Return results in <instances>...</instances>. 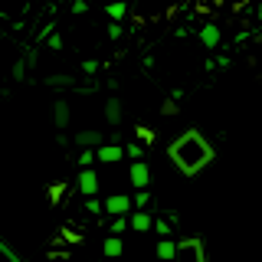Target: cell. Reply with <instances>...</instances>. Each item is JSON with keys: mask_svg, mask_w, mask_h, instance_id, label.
<instances>
[{"mask_svg": "<svg viewBox=\"0 0 262 262\" xmlns=\"http://www.w3.org/2000/svg\"><path fill=\"white\" fill-rule=\"evenodd\" d=\"M53 125L59 131L69 125V102H62V98H56V105H53Z\"/></svg>", "mask_w": 262, "mask_h": 262, "instance_id": "obj_12", "label": "cell"}, {"mask_svg": "<svg viewBox=\"0 0 262 262\" xmlns=\"http://www.w3.org/2000/svg\"><path fill=\"white\" fill-rule=\"evenodd\" d=\"M72 13H85V0H76V4H72Z\"/></svg>", "mask_w": 262, "mask_h": 262, "instance_id": "obj_33", "label": "cell"}, {"mask_svg": "<svg viewBox=\"0 0 262 262\" xmlns=\"http://www.w3.org/2000/svg\"><path fill=\"white\" fill-rule=\"evenodd\" d=\"M128 180L135 190H147L151 187V167H147L144 161H131L128 164Z\"/></svg>", "mask_w": 262, "mask_h": 262, "instance_id": "obj_3", "label": "cell"}, {"mask_svg": "<svg viewBox=\"0 0 262 262\" xmlns=\"http://www.w3.org/2000/svg\"><path fill=\"white\" fill-rule=\"evenodd\" d=\"M112 262H118V259H112Z\"/></svg>", "mask_w": 262, "mask_h": 262, "instance_id": "obj_34", "label": "cell"}, {"mask_svg": "<svg viewBox=\"0 0 262 262\" xmlns=\"http://www.w3.org/2000/svg\"><path fill=\"white\" fill-rule=\"evenodd\" d=\"M0 262H20V256H16V249L7 239H0Z\"/></svg>", "mask_w": 262, "mask_h": 262, "instance_id": "obj_20", "label": "cell"}, {"mask_svg": "<svg viewBox=\"0 0 262 262\" xmlns=\"http://www.w3.org/2000/svg\"><path fill=\"white\" fill-rule=\"evenodd\" d=\"M121 252H125V243H121V236H108V239L102 243V256L105 259H121Z\"/></svg>", "mask_w": 262, "mask_h": 262, "instance_id": "obj_11", "label": "cell"}, {"mask_svg": "<svg viewBox=\"0 0 262 262\" xmlns=\"http://www.w3.org/2000/svg\"><path fill=\"white\" fill-rule=\"evenodd\" d=\"M154 229H158V233H161V239H164V236H170V220L158 216V220H154Z\"/></svg>", "mask_w": 262, "mask_h": 262, "instance_id": "obj_28", "label": "cell"}, {"mask_svg": "<svg viewBox=\"0 0 262 262\" xmlns=\"http://www.w3.org/2000/svg\"><path fill=\"white\" fill-rule=\"evenodd\" d=\"M128 229V216H115L112 220V236H121Z\"/></svg>", "mask_w": 262, "mask_h": 262, "instance_id": "obj_26", "label": "cell"}, {"mask_svg": "<svg viewBox=\"0 0 262 262\" xmlns=\"http://www.w3.org/2000/svg\"><path fill=\"white\" fill-rule=\"evenodd\" d=\"M200 43L207 46V49H216L220 46V27H216V23H207V27L200 30Z\"/></svg>", "mask_w": 262, "mask_h": 262, "instance_id": "obj_13", "label": "cell"}, {"mask_svg": "<svg viewBox=\"0 0 262 262\" xmlns=\"http://www.w3.org/2000/svg\"><path fill=\"white\" fill-rule=\"evenodd\" d=\"M131 203H135V210H147V203H151V193H147V190H138L135 196H131Z\"/></svg>", "mask_w": 262, "mask_h": 262, "instance_id": "obj_23", "label": "cell"}, {"mask_svg": "<svg viewBox=\"0 0 262 262\" xmlns=\"http://www.w3.org/2000/svg\"><path fill=\"white\" fill-rule=\"evenodd\" d=\"M105 118H108V125L112 128H118L121 125V102H118V98H108V102H105Z\"/></svg>", "mask_w": 262, "mask_h": 262, "instance_id": "obj_14", "label": "cell"}, {"mask_svg": "<svg viewBox=\"0 0 262 262\" xmlns=\"http://www.w3.org/2000/svg\"><path fill=\"white\" fill-rule=\"evenodd\" d=\"M154 220H158V216H151L147 210H135L128 216V226L135 229V233H151V229H154Z\"/></svg>", "mask_w": 262, "mask_h": 262, "instance_id": "obj_6", "label": "cell"}, {"mask_svg": "<svg viewBox=\"0 0 262 262\" xmlns=\"http://www.w3.org/2000/svg\"><path fill=\"white\" fill-rule=\"evenodd\" d=\"M167 158H170V164H174L184 177H196L200 170H207L213 164L216 147L207 141V135H203L200 128H187V131H180L174 141H170Z\"/></svg>", "mask_w": 262, "mask_h": 262, "instance_id": "obj_1", "label": "cell"}, {"mask_svg": "<svg viewBox=\"0 0 262 262\" xmlns=\"http://www.w3.org/2000/svg\"><path fill=\"white\" fill-rule=\"evenodd\" d=\"M154 252H158V262H174V256H177V243L170 239V236H164V239H158Z\"/></svg>", "mask_w": 262, "mask_h": 262, "instance_id": "obj_10", "label": "cell"}, {"mask_svg": "<svg viewBox=\"0 0 262 262\" xmlns=\"http://www.w3.org/2000/svg\"><path fill=\"white\" fill-rule=\"evenodd\" d=\"M105 213H112V216H131V213H135V203H131L128 193H112L108 200H105Z\"/></svg>", "mask_w": 262, "mask_h": 262, "instance_id": "obj_4", "label": "cell"}, {"mask_svg": "<svg viewBox=\"0 0 262 262\" xmlns=\"http://www.w3.org/2000/svg\"><path fill=\"white\" fill-rule=\"evenodd\" d=\"M161 115H167V118H174V115H180V105H177V98H164L161 102Z\"/></svg>", "mask_w": 262, "mask_h": 262, "instance_id": "obj_21", "label": "cell"}, {"mask_svg": "<svg viewBox=\"0 0 262 262\" xmlns=\"http://www.w3.org/2000/svg\"><path fill=\"white\" fill-rule=\"evenodd\" d=\"M82 69H85V76H95V72H98V62L95 59H82Z\"/></svg>", "mask_w": 262, "mask_h": 262, "instance_id": "obj_30", "label": "cell"}, {"mask_svg": "<svg viewBox=\"0 0 262 262\" xmlns=\"http://www.w3.org/2000/svg\"><path fill=\"white\" fill-rule=\"evenodd\" d=\"M95 158L98 161H102V164H118V161H125V147H121V144H102V147H98V151H95Z\"/></svg>", "mask_w": 262, "mask_h": 262, "instance_id": "obj_8", "label": "cell"}, {"mask_svg": "<svg viewBox=\"0 0 262 262\" xmlns=\"http://www.w3.org/2000/svg\"><path fill=\"white\" fill-rule=\"evenodd\" d=\"M174 262H207V249H203L200 236H187V239H177V256Z\"/></svg>", "mask_w": 262, "mask_h": 262, "instance_id": "obj_2", "label": "cell"}, {"mask_svg": "<svg viewBox=\"0 0 262 262\" xmlns=\"http://www.w3.org/2000/svg\"><path fill=\"white\" fill-rule=\"evenodd\" d=\"M27 66H30V56H23V59H16V62H13V69H10L13 82H23V79H27Z\"/></svg>", "mask_w": 262, "mask_h": 262, "instance_id": "obj_19", "label": "cell"}, {"mask_svg": "<svg viewBox=\"0 0 262 262\" xmlns=\"http://www.w3.org/2000/svg\"><path fill=\"white\" fill-rule=\"evenodd\" d=\"M85 210L92 213V216H98V213H105V203L98 200V196H85Z\"/></svg>", "mask_w": 262, "mask_h": 262, "instance_id": "obj_24", "label": "cell"}, {"mask_svg": "<svg viewBox=\"0 0 262 262\" xmlns=\"http://www.w3.org/2000/svg\"><path fill=\"white\" fill-rule=\"evenodd\" d=\"M27 10L30 0H0V16H7V20H20Z\"/></svg>", "mask_w": 262, "mask_h": 262, "instance_id": "obj_7", "label": "cell"}, {"mask_svg": "<svg viewBox=\"0 0 262 262\" xmlns=\"http://www.w3.org/2000/svg\"><path fill=\"white\" fill-rule=\"evenodd\" d=\"M46 85H53V89H76V79H72L69 72H59V76H46Z\"/></svg>", "mask_w": 262, "mask_h": 262, "instance_id": "obj_17", "label": "cell"}, {"mask_svg": "<svg viewBox=\"0 0 262 262\" xmlns=\"http://www.w3.org/2000/svg\"><path fill=\"white\" fill-rule=\"evenodd\" d=\"M141 154H144V147L141 144H125V158H131V161H141Z\"/></svg>", "mask_w": 262, "mask_h": 262, "instance_id": "obj_25", "label": "cell"}, {"mask_svg": "<svg viewBox=\"0 0 262 262\" xmlns=\"http://www.w3.org/2000/svg\"><path fill=\"white\" fill-rule=\"evenodd\" d=\"M59 236H62L66 243H82V239H85V233L76 229V226H59Z\"/></svg>", "mask_w": 262, "mask_h": 262, "instance_id": "obj_18", "label": "cell"}, {"mask_svg": "<svg viewBox=\"0 0 262 262\" xmlns=\"http://www.w3.org/2000/svg\"><path fill=\"white\" fill-rule=\"evenodd\" d=\"M135 138L141 144H154V128H147V125H138L135 128Z\"/></svg>", "mask_w": 262, "mask_h": 262, "instance_id": "obj_22", "label": "cell"}, {"mask_svg": "<svg viewBox=\"0 0 262 262\" xmlns=\"http://www.w3.org/2000/svg\"><path fill=\"white\" fill-rule=\"evenodd\" d=\"M66 190H69V187H66L62 180H59V184H49V187H46V200H49V207H59L62 196H66Z\"/></svg>", "mask_w": 262, "mask_h": 262, "instance_id": "obj_15", "label": "cell"}, {"mask_svg": "<svg viewBox=\"0 0 262 262\" xmlns=\"http://www.w3.org/2000/svg\"><path fill=\"white\" fill-rule=\"evenodd\" d=\"M105 13H108V20H112V23H121V20L128 16V4H125V0H115V4L105 7Z\"/></svg>", "mask_w": 262, "mask_h": 262, "instance_id": "obj_16", "label": "cell"}, {"mask_svg": "<svg viewBox=\"0 0 262 262\" xmlns=\"http://www.w3.org/2000/svg\"><path fill=\"white\" fill-rule=\"evenodd\" d=\"M72 141H76V144L82 147V151H85V147H92V151H98V147L105 144V141H102V135H98V131H92V128H89V131H79V135L72 138Z\"/></svg>", "mask_w": 262, "mask_h": 262, "instance_id": "obj_9", "label": "cell"}, {"mask_svg": "<svg viewBox=\"0 0 262 262\" xmlns=\"http://www.w3.org/2000/svg\"><path fill=\"white\" fill-rule=\"evenodd\" d=\"M98 187H102V184H98V174L92 167H82L79 170V190H82V196H95Z\"/></svg>", "mask_w": 262, "mask_h": 262, "instance_id": "obj_5", "label": "cell"}, {"mask_svg": "<svg viewBox=\"0 0 262 262\" xmlns=\"http://www.w3.org/2000/svg\"><path fill=\"white\" fill-rule=\"evenodd\" d=\"M98 158H95V151H92V147H85V151H82L79 154V164H82V167H89V164H95Z\"/></svg>", "mask_w": 262, "mask_h": 262, "instance_id": "obj_29", "label": "cell"}, {"mask_svg": "<svg viewBox=\"0 0 262 262\" xmlns=\"http://www.w3.org/2000/svg\"><path fill=\"white\" fill-rule=\"evenodd\" d=\"M121 36H125V30H121L118 23H112V27H108V39H121Z\"/></svg>", "mask_w": 262, "mask_h": 262, "instance_id": "obj_31", "label": "cell"}, {"mask_svg": "<svg viewBox=\"0 0 262 262\" xmlns=\"http://www.w3.org/2000/svg\"><path fill=\"white\" fill-rule=\"evenodd\" d=\"M39 262H76V259H72V256H66V252H46V256L39 259Z\"/></svg>", "mask_w": 262, "mask_h": 262, "instance_id": "obj_27", "label": "cell"}, {"mask_svg": "<svg viewBox=\"0 0 262 262\" xmlns=\"http://www.w3.org/2000/svg\"><path fill=\"white\" fill-rule=\"evenodd\" d=\"M46 43H49V49H62V36H59V33H53Z\"/></svg>", "mask_w": 262, "mask_h": 262, "instance_id": "obj_32", "label": "cell"}]
</instances>
